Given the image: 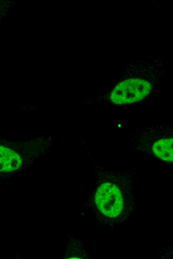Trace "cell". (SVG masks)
<instances>
[{
    "label": "cell",
    "instance_id": "obj_1",
    "mask_svg": "<svg viewBox=\"0 0 173 259\" xmlns=\"http://www.w3.org/2000/svg\"><path fill=\"white\" fill-rule=\"evenodd\" d=\"M151 84L146 80L132 78L119 83L112 90L110 100L117 105L129 104L146 97L151 90Z\"/></svg>",
    "mask_w": 173,
    "mask_h": 259
},
{
    "label": "cell",
    "instance_id": "obj_2",
    "mask_svg": "<svg viewBox=\"0 0 173 259\" xmlns=\"http://www.w3.org/2000/svg\"><path fill=\"white\" fill-rule=\"evenodd\" d=\"M95 201L100 211L107 217L115 218L122 211L121 193L116 186L111 183H104L97 188Z\"/></svg>",
    "mask_w": 173,
    "mask_h": 259
},
{
    "label": "cell",
    "instance_id": "obj_3",
    "mask_svg": "<svg viewBox=\"0 0 173 259\" xmlns=\"http://www.w3.org/2000/svg\"><path fill=\"white\" fill-rule=\"evenodd\" d=\"M22 163V160L16 151L0 145V172H13L19 169Z\"/></svg>",
    "mask_w": 173,
    "mask_h": 259
},
{
    "label": "cell",
    "instance_id": "obj_4",
    "mask_svg": "<svg viewBox=\"0 0 173 259\" xmlns=\"http://www.w3.org/2000/svg\"><path fill=\"white\" fill-rule=\"evenodd\" d=\"M172 138H166L157 141L152 147L155 154L159 158L169 162L173 161Z\"/></svg>",
    "mask_w": 173,
    "mask_h": 259
}]
</instances>
